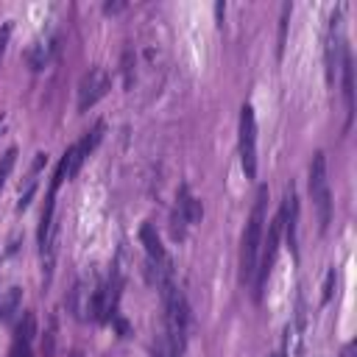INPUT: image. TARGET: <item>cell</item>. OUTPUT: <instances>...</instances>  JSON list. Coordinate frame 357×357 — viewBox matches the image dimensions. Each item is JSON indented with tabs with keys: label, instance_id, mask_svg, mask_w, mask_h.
<instances>
[{
	"label": "cell",
	"instance_id": "6da1fadb",
	"mask_svg": "<svg viewBox=\"0 0 357 357\" xmlns=\"http://www.w3.org/2000/svg\"><path fill=\"white\" fill-rule=\"evenodd\" d=\"M265 204H268V187L257 190L251 218L245 223L243 240H240V282H254L257 259H259V245H262V229H265Z\"/></svg>",
	"mask_w": 357,
	"mask_h": 357
},
{
	"label": "cell",
	"instance_id": "7a4b0ae2",
	"mask_svg": "<svg viewBox=\"0 0 357 357\" xmlns=\"http://www.w3.org/2000/svg\"><path fill=\"white\" fill-rule=\"evenodd\" d=\"M310 198L318 209V226L326 231L329 218H332V192H329V176H326V156L318 151L310 162Z\"/></svg>",
	"mask_w": 357,
	"mask_h": 357
},
{
	"label": "cell",
	"instance_id": "3957f363",
	"mask_svg": "<svg viewBox=\"0 0 357 357\" xmlns=\"http://www.w3.org/2000/svg\"><path fill=\"white\" fill-rule=\"evenodd\" d=\"M279 243H282V218L276 215V218L271 220V226H268L265 243L259 245V259H257V271H254V296H257V301L262 298L265 282H268V276H271V271H273Z\"/></svg>",
	"mask_w": 357,
	"mask_h": 357
},
{
	"label": "cell",
	"instance_id": "277c9868",
	"mask_svg": "<svg viewBox=\"0 0 357 357\" xmlns=\"http://www.w3.org/2000/svg\"><path fill=\"white\" fill-rule=\"evenodd\" d=\"M240 165L245 178L257 176V117L251 103H243L240 109Z\"/></svg>",
	"mask_w": 357,
	"mask_h": 357
},
{
	"label": "cell",
	"instance_id": "5b68a950",
	"mask_svg": "<svg viewBox=\"0 0 357 357\" xmlns=\"http://www.w3.org/2000/svg\"><path fill=\"white\" fill-rule=\"evenodd\" d=\"M201 215H204V209H201L198 198L190 195V187H187V184L178 187V195H176V212H173V218H170V223H173V226H170V229H173V237L181 240V237H184V229H187L190 223L201 220Z\"/></svg>",
	"mask_w": 357,
	"mask_h": 357
},
{
	"label": "cell",
	"instance_id": "8992f818",
	"mask_svg": "<svg viewBox=\"0 0 357 357\" xmlns=\"http://www.w3.org/2000/svg\"><path fill=\"white\" fill-rule=\"evenodd\" d=\"M109 89V73L103 67H92L89 73H84L81 84H78V112H86L89 106H95Z\"/></svg>",
	"mask_w": 357,
	"mask_h": 357
},
{
	"label": "cell",
	"instance_id": "52a82bcc",
	"mask_svg": "<svg viewBox=\"0 0 357 357\" xmlns=\"http://www.w3.org/2000/svg\"><path fill=\"white\" fill-rule=\"evenodd\" d=\"M279 218H282V231L287 237V245L296 251V243H298V195H296L293 184L284 190V198H282V206H279Z\"/></svg>",
	"mask_w": 357,
	"mask_h": 357
},
{
	"label": "cell",
	"instance_id": "ba28073f",
	"mask_svg": "<svg viewBox=\"0 0 357 357\" xmlns=\"http://www.w3.org/2000/svg\"><path fill=\"white\" fill-rule=\"evenodd\" d=\"M33 335H36V318H33V312H25L22 321L17 324V332H14L11 357H33V354H31Z\"/></svg>",
	"mask_w": 357,
	"mask_h": 357
},
{
	"label": "cell",
	"instance_id": "9c48e42d",
	"mask_svg": "<svg viewBox=\"0 0 357 357\" xmlns=\"http://www.w3.org/2000/svg\"><path fill=\"white\" fill-rule=\"evenodd\" d=\"M335 31H337V17L332 14L329 31H326V56H324V61H326V81H329V84H335V70H337L340 53H343V39H340Z\"/></svg>",
	"mask_w": 357,
	"mask_h": 357
},
{
	"label": "cell",
	"instance_id": "30bf717a",
	"mask_svg": "<svg viewBox=\"0 0 357 357\" xmlns=\"http://www.w3.org/2000/svg\"><path fill=\"white\" fill-rule=\"evenodd\" d=\"M340 70H343V98H346V109H349V117H351V109H354V81H351V53H349L346 45H343V53H340Z\"/></svg>",
	"mask_w": 357,
	"mask_h": 357
},
{
	"label": "cell",
	"instance_id": "8fae6325",
	"mask_svg": "<svg viewBox=\"0 0 357 357\" xmlns=\"http://www.w3.org/2000/svg\"><path fill=\"white\" fill-rule=\"evenodd\" d=\"M20 296H22V290H20V287H11V290L0 298V321H8V318L17 312V307H20Z\"/></svg>",
	"mask_w": 357,
	"mask_h": 357
},
{
	"label": "cell",
	"instance_id": "7c38bea8",
	"mask_svg": "<svg viewBox=\"0 0 357 357\" xmlns=\"http://www.w3.org/2000/svg\"><path fill=\"white\" fill-rule=\"evenodd\" d=\"M14 162H17V148H8V151L3 153V159H0V190H3V184H6V178H8L11 167H14Z\"/></svg>",
	"mask_w": 357,
	"mask_h": 357
},
{
	"label": "cell",
	"instance_id": "4fadbf2b",
	"mask_svg": "<svg viewBox=\"0 0 357 357\" xmlns=\"http://www.w3.org/2000/svg\"><path fill=\"white\" fill-rule=\"evenodd\" d=\"M332 282H335V271H329V273H326V282H324V296H321L324 301H329V298H332Z\"/></svg>",
	"mask_w": 357,
	"mask_h": 357
},
{
	"label": "cell",
	"instance_id": "5bb4252c",
	"mask_svg": "<svg viewBox=\"0 0 357 357\" xmlns=\"http://www.w3.org/2000/svg\"><path fill=\"white\" fill-rule=\"evenodd\" d=\"M6 36H8V28H3V33H0V56H3V47H6Z\"/></svg>",
	"mask_w": 357,
	"mask_h": 357
},
{
	"label": "cell",
	"instance_id": "9a60e30c",
	"mask_svg": "<svg viewBox=\"0 0 357 357\" xmlns=\"http://www.w3.org/2000/svg\"><path fill=\"white\" fill-rule=\"evenodd\" d=\"M340 357H354V346H351V343H349V346H346V349H343V354H340Z\"/></svg>",
	"mask_w": 357,
	"mask_h": 357
},
{
	"label": "cell",
	"instance_id": "2e32d148",
	"mask_svg": "<svg viewBox=\"0 0 357 357\" xmlns=\"http://www.w3.org/2000/svg\"><path fill=\"white\" fill-rule=\"evenodd\" d=\"M103 8H106V11H117V8H123V6H120V3H106Z\"/></svg>",
	"mask_w": 357,
	"mask_h": 357
},
{
	"label": "cell",
	"instance_id": "e0dca14e",
	"mask_svg": "<svg viewBox=\"0 0 357 357\" xmlns=\"http://www.w3.org/2000/svg\"><path fill=\"white\" fill-rule=\"evenodd\" d=\"M271 357H284V349H279V351H273Z\"/></svg>",
	"mask_w": 357,
	"mask_h": 357
},
{
	"label": "cell",
	"instance_id": "ac0fdd59",
	"mask_svg": "<svg viewBox=\"0 0 357 357\" xmlns=\"http://www.w3.org/2000/svg\"><path fill=\"white\" fill-rule=\"evenodd\" d=\"M3 123H6V114H0V128H3Z\"/></svg>",
	"mask_w": 357,
	"mask_h": 357
},
{
	"label": "cell",
	"instance_id": "d6986e66",
	"mask_svg": "<svg viewBox=\"0 0 357 357\" xmlns=\"http://www.w3.org/2000/svg\"><path fill=\"white\" fill-rule=\"evenodd\" d=\"M73 357H81V354H73Z\"/></svg>",
	"mask_w": 357,
	"mask_h": 357
}]
</instances>
